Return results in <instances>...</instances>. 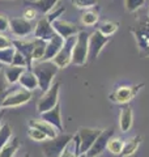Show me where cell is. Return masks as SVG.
<instances>
[{
  "label": "cell",
  "instance_id": "1",
  "mask_svg": "<svg viewBox=\"0 0 149 157\" xmlns=\"http://www.w3.org/2000/svg\"><path fill=\"white\" fill-rule=\"evenodd\" d=\"M32 71L38 80V88L42 92H46L52 85V80L56 76L59 68L52 60H42L34 64L32 67Z\"/></svg>",
  "mask_w": 149,
  "mask_h": 157
},
{
  "label": "cell",
  "instance_id": "2",
  "mask_svg": "<svg viewBox=\"0 0 149 157\" xmlns=\"http://www.w3.org/2000/svg\"><path fill=\"white\" fill-rule=\"evenodd\" d=\"M89 34L85 30H80L76 34V42L72 51V64L84 66L89 58Z\"/></svg>",
  "mask_w": 149,
  "mask_h": 157
},
{
  "label": "cell",
  "instance_id": "3",
  "mask_svg": "<svg viewBox=\"0 0 149 157\" xmlns=\"http://www.w3.org/2000/svg\"><path fill=\"white\" fill-rule=\"evenodd\" d=\"M72 137L73 135L62 134L54 137V139H47L42 141V151L44 157H59L68 147V144L72 141Z\"/></svg>",
  "mask_w": 149,
  "mask_h": 157
},
{
  "label": "cell",
  "instance_id": "4",
  "mask_svg": "<svg viewBox=\"0 0 149 157\" xmlns=\"http://www.w3.org/2000/svg\"><path fill=\"white\" fill-rule=\"evenodd\" d=\"M135 37L137 48L143 55L149 56V17L147 20L139 21L135 26L131 29Z\"/></svg>",
  "mask_w": 149,
  "mask_h": 157
},
{
  "label": "cell",
  "instance_id": "5",
  "mask_svg": "<svg viewBox=\"0 0 149 157\" xmlns=\"http://www.w3.org/2000/svg\"><path fill=\"white\" fill-rule=\"evenodd\" d=\"M144 86V84H137V85H123V86H118L117 89H114L110 93V100L114 104H119V105H127L136 97V94L140 89Z\"/></svg>",
  "mask_w": 149,
  "mask_h": 157
},
{
  "label": "cell",
  "instance_id": "6",
  "mask_svg": "<svg viewBox=\"0 0 149 157\" xmlns=\"http://www.w3.org/2000/svg\"><path fill=\"white\" fill-rule=\"evenodd\" d=\"M59 89H60V84L55 82V84H52L48 88V90L43 93V96L39 98L37 104V110L39 114L52 109V107H55L59 104Z\"/></svg>",
  "mask_w": 149,
  "mask_h": 157
},
{
  "label": "cell",
  "instance_id": "7",
  "mask_svg": "<svg viewBox=\"0 0 149 157\" xmlns=\"http://www.w3.org/2000/svg\"><path fill=\"white\" fill-rule=\"evenodd\" d=\"M74 42H76V36H72L64 41V45L60 48V51L52 59V62L58 66V68H66L72 63V51H73Z\"/></svg>",
  "mask_w": 149,
  "mask_h": 157
},
{
  "label": "cell",
  "instance_id": "8",
  "mask_svg": "<svg viewBox=\"0 0 149 157\" xmlns=\"http://www.w3.org/2000/svg\"><path fill=\"white\" fill-rule=\"evenodd\" d=\"M109 41H110V37L103 36L99 30L93 32L89 36V58L88 59L96 60L98 55L101 54L102 48L109 43Z\"/></svg>",
  "mask_w": 149,
  "mask_h": 157
},
{
  "label": "cell",
  "instance_id": "9",
  "mask_svg": "<svg viewBox=\"0 0 149 157\" xmlns=\"http://www.w3.org/2000/svg\"><path fill=\"white\" fill-rule=\"evenodd\" d=\"M114 136V128H107V130H102L101 134L98 135V137L96 139V141L93 143V145L90 147V149L86 152V157H98L99 155H102L103 152L107 148V143L109 140Z\"/></svg>",
  "mask_w": 149,
  "mask_h": 157
},
{
  "label": "cell",
  "instance_id": "10",
  "mask_svg": "<svg viewBox=\"0 0 149 157\" xmlns=\"http://www.w3.org/2000/svg\"><path fill=\"white\" fill-rule=\"evenodd\" d=\"M30 100H32V92L24 89V88H20L17 90L11 92L6 97V100H4L3 105H2V109L21 106V105H25L26 102H29Z\"/></svg>",
  "mask_w": 149,
  "mask_h": 157
},
{
  "label": "cell",
  "instance_id": "11",
  "mask_svg": "<svg viewBox=\"0 0 149 157\" xmlns=\"http://www.w3.org/2000/svg\"><path fill=\"white\" fill-rule=\"evenodd\" d=\"M101 128H89V127H80L78 128V139H80V155L86 153L90 147L96 141L98 135L101 134Z\"/></svg>",
  "mask_w": 149,
  "mask_h": 157
},
{
  "label": "cell",
  "instance_id": "12",
  "mask_svg": "<svg viewBox=\"0 0 149 157\" xmlns=\"http://www.w3.org/2000/svg\"><path fill=\"white\" fill-rule=\"evenodd\" d=\"M9 29L16 37H26L33 32V25L26 18L16 17L9 20Z\"/></svg>",
  "mask_w": 149,
  "mask_h": 157
},
{
  "label": "cell",
  "instance_id": "13",
  "mask_svg": "<svg viewBox=\"0 0 149 157\" xmlns=\"http://www.w3.org/2000/svg\"><path fill=\"white\" fill-rule=\"evenodd\" d=\"M51 24H52V28H54V30H55V33L59 34V36L64 39H67L72 36H76V34L80 32L73 22H69L63 18H58Z\"/></svg>",
  "mask_w": 149,
  "mask_h": 157
},
{
  "label": "cell",
  "instance_id": "14",
  "mask_svg": "<svg viewBox=\"0 0 149 157\" xmlns=\"http://www.w3.org/2000/svg\"><path fill=\"white\" fill-rule=\"evenodd\" d=\"M55 34L56 33L52 28V24L46 17L39 20L36 25V29H34V38L42 39V41H46V42L50 41Z\"/></svg>",
  "mask_w": 149,
  "mask_h": 157
},
{
  "label": "cell",
  "instance_id": "15",
  "mask_svg": "<svg viewBox=\"0 0 149 157\" xmlns=\"http://www.w3.org/2000/svg\"><path fill=\"white\" fill-rule=\"evenodd\" d=\"M14 48L21 52L24 58L26 59L28 62V70H32L33 67V47H34V43L33 41H21V39H14L12 41Z\"/></svg>",
  "mask_w": 149,
  "mask_h": 157
},
{
  "label": "cell",
  "instance_id": "16",
  "mask_svg": "<svg viewBox=\"0 0 149 157\" xmlns=\"http://www.w3.org/2000/svg\"><path fill=\"white\" fill-rule=\"evenodd\" d=\"M41 119L46 121L47 123H50L51 126H54L58 131H63V122H62V113H60V106L59 104L50 109L47 111H44L41 114Z\"/></svg>",
  "mask_w": 149,
  "mask_h": 157
},
{
  "label": "cell",
  "instance_id": "17",
  "mask_svg": "<svg viewBox=\"0 0 149 157\" xmlns=\"http://www.w3.org/2000/svg\"><path fill=\"white\" fill-rule=\"evenodd\" d=\"M64 41H66V39L62 38L59 34H55L50 41H47L46 52H44L43 60H52V59L56 56V54L60 51V48L63 47Z\"/></svg>",
  "mask_w": 149,
  "mask_h": 157
},
{
  "label": "cell",
  "instance_id": "18",
  "mask_svg": "<svg viewBox=\"0 0 149 157\" xmlns=\"http://www.w3.org/2000/svg\"><path fill=\"white\" fill-rule=\"evenodd\" d=\"M133 124V113L131 106L124 105L120 109V114H119V128L122 132H127L131 130Z\"/></svg>",
  "mask_w": 149,
  "mask_h": 157
},
{
  "label": "cell",
  "instance_id": "19",
  "mask_svg": "<svg viewBox=\"0 0 149 157\" xmlns=\"http://www.w3.org/2000/svg\"><path fill=\"white\" fill-rule=\"evenodd\" d=\"M29 127H36V128L41 130L43 134H46L47 139H54V137H56L58 134L60 132V131H58L54 126L47 123V122L43 121V119H33V121H30L29 122Z\"/></svg>",
  "mask_w": 149,
  "mask_h": 157
},
{
  "label": "cell",
  "instance_id": "20",
  "mask_svg": "<svg viewBox=\"0 0 149 157\" xmlns=\"http://www.w3.org/2000/svg\"><path fill=\"white\" fill-rule=\"evenodd\" d=\"M18 82L21 85V88H24L26 90H30V92L38 88V80L32 70H25L22 72V75L20 76Z\"/></svg>",
  "mask_w": 149,
  "mask_h": 157
},
{
  "label": "cell",
  "instance_id": "21",
  "mask_svg": "<svg viewBox=\"0 0 149 157\" xmlns=\"http://www.w3.org/2000/svg\"><path fill=\"white\" fill-rule=\"evenodd\" d=\"M60 0H33V2H26L29 7L34 8L37 12L47 14L54 7H56Z\"/></svg>",
  "mask_w": 149,
  "mask_h": 157
},
{
  "label": "cell",
  "instance_id": "22",
  "mask_svg": "<svg viewBox=\"0 0 149 157\" xmlns=\"http://www.w3.org/2000/svg\"><path fill=\"white\" fill-rule=\"evenodd\" d=\"M141 141H143L141 135H136V136L131 137V139H128L127 141H124V147H123L120 156L122 157H130L132 155H135L139 149V147L141 144Z\"/></svg>",
  "mask_w": 149,
  "mask_h": 157
},
{
  "label": "cell",
  "instance_id": "23",
  "mask_svg": "<svg viewBox=\"0 0 149 157\" xmlns=\"http://www.w3.org/2000/svg\"><path fill=\"white\" fill-rule=\"evenodd\" d=\"M25 71L24 67H16V66H9L6 68V71H4V77H6V80L8 84H16L20 80V76L22 75V72Z\"/></svg>",
  "mask_w": 149,
  "mask_h": 157
},
{
  "label": "cell",
  "instance_id": "24",
  "mask_svg": "<svg viewBox=\"0 0 149 157\" xmlns=\"http://www.w3.org/2000/svg\"><path fill=\"white\" fill-rule=\"evenodd\" d=\"M34 47H33V62H42L44 58V52H46V41L34 38L33 39Z\"/></svg>",
  "mask_w": 149,
  "mask_h": 157
},
{
  "label": "cell",
  "instance_id": "25",
  "mask_svg": "<svg viewBox=\"0 0 149 157\" xmlns=\"http://www.w3.org/2000/svg\"><path fill=\"white\" fill-rule=\"evenodd\" d=\"M20 148V140L17 137H11L9 141L0 149V157H13Z\"/></svg>",
  "mask_w": 149,
  "mask_h": 157
},
{
  "label": "cell",
  "instance_id": "26",
  "mask_svg": "<svg viewBox=\"0 0 149 157\" xmlns=\"http://www.w3.org/2000/svg\"><path fill=\"white\" fill-rule=\"evenodd\" d=\"M123 147H124V141L120 139V137H111L107 143V151L110 152L111 155H115V156H120L122 151H123Z\"/></svg>",
  "mask_w": 149,
  "mask_h": 157
},
{
  "label": "cell",
  "instance_id": "27",
  "mask_svg": "<svg viewBox=\"0 0 149 157\" xmlns=\"http://www.w3.org/2000/svg\"><path fill=\"white\" fill-rule=\"evenodd\" d=\"M14 52H16L14 46H11L8 48H3V50H0V63H2V64L11 66L12 60H13V56H14Z\"/></svg>",
  "mask_w": 149,
  "mask_h": 157
},
{
  "label": "cell",
  "instance_id": "28",
  "mask_svg": "<svg viewBox=\"0 0 149 157\" xmlns=\"http://www.w3.org/2000/svg\"><path fill=\"white\" fill-rule=\"evenodd\" d=\"M12 137V128L8 123H4L2 127H0V149L6 145L9 139Z\"/></svg>",
  "mask_w": 149,
  "mask_h": 157
},
{
  "label": "cell",
  "instance_id": "29",
  "mask_svg": "<svg viewBox=\"0 0 149 157\" xmlns=\"http://www.w3.org/2000/svg\"><path fill=\"white\" fill-rule=\"evenodd\" d=\"M118 28H119V24L118 22H113V21H106V22H103L101 26H99L98 30L101 32L103 36H106V37H110L113 36L114 33H115L118 30Z\"/></svg>",
  "mask_w": 149,
  "mask_h": 157
},
{
  "label": "cell",
  "instance_id": "30",
  "mask_svg": "<svg viewBox=\"0 0 149 157\" xmlns=\"http://www.w3.org/2000/svg\"><path fill=\"white\" fill-rule=\"evenodd\" d=\"M81 22L86 26H93L98 22V13L93 11H86L82 13L81 16Z\"/></svg>",
  "mask_w": 149,
  "mask_h": 157
},
{
  "label": "cell",
  "instance_id": "31",
  "mask_svg": "<svg viewBox=\"0 0 149 157\" xmlns=\"http://www.w3.org/2000/svg\"><path fill=\"white\" fill-rule=\"evenodd\" d=\"M145 2L147 0H124V8H126L127 12L133 13L137 9H140L145 4Z\"/></svg>",
  "mask_w": 149,
  "mask_h": 157
},
{
  "label": "cell",
  "instance_id": "32",
  "mask_svg": "<svg viewBox=\"0 0 149 157\" xmlns=\"http://www.w3.org/2000/svg\"><path fill=\"white\" fill-rule=\"evenodd\" d=\"M64 12H66V8H64L63 6H59V4H58L56 7H54V8L51 9V11H50V12L47 13V17H46V18L50 22H54L55 20L60 18V16H62V14H63Z\"/></svg>",
  "mask_w": 149,
  "mask_h": 157
},
{
  "label": "cell",
  "instance_id": "33",
  "mask_svg": "<svg viewBox=\"0 0 149 157\" xmlns=\"http://www.w3.org/2000/svg\"><path fill=\"white\" fill-rule=\"evenodd\" d=\"M28 135H29V137H30V139H33L34 141H44V140H47L46 134H43L41 130L36 128V127H29Z\"/></svg>",
  "mask_w": 149,
  "mask_h": 157
},
{
  "label": "cell",
  "instance_id": "34",
  "mask_svg": "<svg viewBox=\"0 0 149 157\" xmlns=\"http://www.w3.org/2000/svg\"><path fill=\"white\" fill-rule=\"evenodd\" d=\"M71 2H72L76 7L82 8V9L93 8V7H96L97 4H98V0H71Z\"/></svg>",
  "mask_w": 149,
  "mask_h": 157
},
{
  "label": "cell",
  "instance_id": "35",
  "mask_svg": "<svg viewBox=\"0 0 149 157\" xmlns=\"http://www.w3.org/2000/svg\"><path fill=\"white\" fill-rule=\"evenodd\" d=\"M11 66L28 68V62H26V59L24 58L22 54H21V52H18V51L16 50V52H14V56H13V60H12V64H11Z\"/></svg>",
  "mask_w": 149,
  "mask_h": 157
},
{
  "label": "cell",
  "instance_id": "36",
  "mask_svg": "<svg viewBox=\"0 0 149 157\" xmlns=\"http://www.w3.org/2000/svg\"><path fill=\"white\" fill-rule=\"evenodd\" d=\"M11 93V89L8 88L7 85V80H3V78H0V109H2V105L4 100H6V97Z\"/></svg>",
  "mask_w": 149,
  "mask_h": 157
},
{
  "label": "cell",
  "instance_id": "37",
  "mask_svg": "<svg viewBox=\"0 0 149 157\" xmlns=\"http://www.w3.org/2000/svg\"><path fill=\"white\" fill-rule=\"evenodd\" d=\"M11 46H13L12 39L0 33V50H3V48H8V47H11Z\"/></svg>",
  "mask_w": 149,
  "mask_h": 157
},
{
  "label": "cell",
  "instance_id": "38",
  "mask_svg": "<svg viewBox=\"0 0 149 157\" xmlns=\"http://www.w3.org/2000/svg\"><path fill=\"white\" fill-rule=\"evenodd\" d=\"M37 16V11L32 7H28L24 9V18H26L28 21H30V20H34Z\"/></svg>",
  "mask_w": 149,
  "mask_h": 157
},
{
  "label": "cell",
  "instance_id": "39",
  "mask_svg": "<svg viewBox=\"0 0 149 157\" xmlns=\"http://www.w3.org/2000/svg\"><path fill=\"white\" fill-rule=\"evenodd\" d=\"M7 29H9V20L7 18L6 14L0 13V33L6 32Z\"/></svg>",
  "mask_w": 149,
  "mask_h": 157
},
{
  "label": "cell",
  "instance_id": "40",
  "mask_svg": "<svg viewBox=\"0 0 149 157\" xmlns=\"http://www.w3.org/2000/svg\"><path fill=\"white\" fill-rule=\"evenodd\" d=\"M59 157H78V156L76 155V152H73V149H71V143H69L68 147L64 149V152Z\"/></svg>",
  "mask_w": 149,
  "mask_h": 157
},
{
  "label": "cell",
  "instance_id": "41",
  "mask_svg": "<svg viewBox=\"0 0 149 157\" xmlns=\"http://www.w3.org/2000/svg\"><path fill=\"white\" fill-rule=\"evenodd\" d=\"M4 115V110L3 109H0V127H2V118Z\"/></svg>",
  "mask_w": 149,
  "mask_h": 157
},
{
  "label": "cell",
  "instance_id": "42",
  "mask_svg": "<svg viewBox=\"0 0 149 157\" xmlns=\"http://www.w3.org/2000/svg\"><path fill=\"white\" fill-rule=\"evenodd\" d=\"M21 157H30V155H29V153H25L24 156H21Z\"/></svg>",
  "mask_w": 149,
  "mask_h": 157
},
{
  "label": "cell",
  "instance_id": "43",
  "mask_svg": "<svg viewBox=\"0 0 149 157\" xmlns=\"http://www.w3.org/2000/svg\"><path fill=\"white\" fill-rule=\"evenodd\" d=\"M148 17H149V7H148Z\"/></svg>",
  "mask_w": 149,
  "mask_h": 157
},
{
  "label": "cell",
  "instance_id": "44",
  "mask_svg": "<svg viewBox=\"0 0 149 157\" xmlns=\"http://www.w3.org/2000/svg\"><path fill=\"white\" fill-rule=\"evenodd\" d=\"M0 70H2V63H0Z\"/></svg>",
  "mask_w": 149,
  "mask_h": 157
},
{
  "label": "cell",
  "instance_id": "45",
  "mask_svg": "<svg viewBox=\"0 0 149 157\" xmlns=\"http://www.w3.org/2000/svg\"><path fill=\"white\" fill-rule=\"evenodd\" d=\"M148 3H149V0H148Z\"/></svg>",
  "mask_w": 149,
  "mask_h": 157
}]
</instances>
